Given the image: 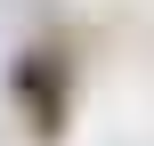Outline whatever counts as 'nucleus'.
I'll list each match as a JSON object with an SVG mask.
<instances>
[{"label":"nucleus","mask_w":154,"mask_h":146,"mask_svg":"<svg viewBox=\"0 0 154 146\" xmlns=\"http://www.w3.org/2000/svg\"><path fill=\"white\" fill-rule=\"evenodd\" d=\"M8 98L24 106V122H32V138H41V146L65 138V114H73V73H65V57H57V49H24V57L8 65Z\"/></svg>","instance_id":"f257e3e1"}]
</instances>
